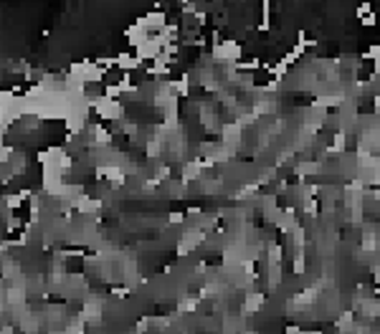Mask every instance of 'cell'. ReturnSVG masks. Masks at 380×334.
I'll return each instance as SVG.
<instances>
[{
	"label": "cell",
	"instance_id": "obj_1",
	"mask_svg": "<svg viewBox=\"0 0 380 334\" xmlns=\"http://www.w3.org/2000/svg\"><path fill=\"white\" fill-rule=\"evenodd\" d=\"M213 56L218 61H238L241 58V46L236 40H220V44L213 48Z\"/></svg>",
	"mask_w": 380,
	"mask_h": 334
},
{
	"label": "cell",
	"instance_id": "obj_2",
	"mask_svg": "<svg viewBox=\"0 0 380 334\" xmlns=\"http://www.w3.org/2000/svg\"><path fill=\"white\" fill-rule=\"evenodd\" d=\"M264 306V294H256V291H251V294L246 296V304H244V312L251 314V312H258Z\"/></svg>",
	"mask_w": 380,
	"mask_h": 334
},
{
	"label": "cell",
	"instance_id": "obj_3",
	"mask_svg": "<svg viewBox=\"0 0 380 334\" xmlns=\"http://www.w3.org/2000/svg\"><path fill=\"white\" fill-rule=\"evenodd\" d=\"M294 172L296 175H314V172H320V162H299L294 167Z\"/></svg>",
	"mask_w": 380,
	"mask_h": 334
}]
</instances>
